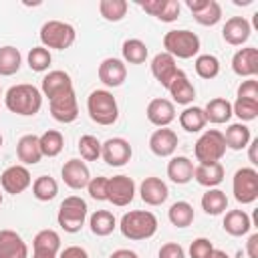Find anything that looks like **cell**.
<instances>
[{
    "mask_svg": "<svg viewBox=\"0 0 258 258\" xmlns=\"http://www.w3.org/2000/svg\"><path fill=\"white\" fill-rule=\"evenodd\" d=\"M157 258H185V250L177 242H167L159 248Z\"/></svg>",
    "mask_w": 258,
    "mask_h": 258,
    "instance_id": "obj_49",
    "label": "cell"
},
{
    "mask_svg": "<svg viewBox=\"0 0 258 258\" xmlns=\"http://www.w3.org/2000/svg\"><path fill=\"white\" fill-rule=\"evenodd\" d=\"M194 20L202 26H214L222 20V6L218 0H210L208 6L204 10H200L198 14H194Z\"/></svg>",
    "mask_w": 258,
    "mask_h": 258,
    "instance_id": "obj_45",
    "label": "cell"
},
{
    "mask_svg": "<svg viewBox=\"0 0 258 258\" xmlns=\"http://www.w3.org/2000/svg\"><path fill=\"white\" fill-rule=\"evenodd\" d=\"M107 185H109V177H91V181L87 183V191L93 200L97 202H107Z\"/></svg>",
    "mask_w": 258,
    "mask_h": 258,
    "instance_id": "obj_46",
    "label": "cell"
},
{
    "mask_svg": "<svg viewBox=\"0 0 258 258\" xmlns=\"http://www.w3.org/2000/svg\"><path fill=\"white\" fill-rule=\"evenodd\" d=\"M0 204H2V191H0Z\"/></svg>",
    "mask_w": 258,
    "mask_h": 258,
    "instance_id": "obj_57",
    "label": "cell"
},
{
    "mask_svg": "<svg viewBox=\"0 0 258 258\" xmlns=\"http://www.w3.org/2000/svg\"><path fill=\"white\" fill-rule=\"evenodd\" d=\"M246 252L248 258H258V234H252L246 242Z\"/></svg>",
    "mask_w": 258,
    "mask_h": 258,
    "instance_id": "obj_51",
    "label": "cell"
},
{
    "mask_svg": "<svg viewBox=\"0 0 258 258\" xmlns=\"http://www.w3.org/2000/svg\"><path fill=\"white\" fill-rule=\"evenodd\" d=\"M256 145H258V139H252L250 143H248V147H250V161L256 165L258 161H256Z\"/></svg>",
    "mask_w": 258,
    "mask_h": 258,
    "instance_id": "obj_54",
    "label": "cell"
},
{
    "mask_svg": "<svg viewBox=\"0 0 258 258\" xmlns=\"http://www.w3.org/2000/svg\"><path fill=\"white\" fill-rule=\"evenodd\" d=\"M232 115H236L240 119V123H248L254 121L258 117V101L252 99H238L232 103Z\"/></svg>",
    "mask_w": 258,
    "mask_h": 258,
    "instance_id": "obj_44",
    "label": "cell"
},
{
    "mask_svg": "<svg viewBox=\"0 0 258 258\" xmlns=\"http://www.w3.org/2000/svg\"><path fill=\"white\" fill-rule=\"evenodd\" d=\"M177 143L179 137L169 127H159L149 135V149L157 157H171L173 151L177 149Z\"/></svg>",
    "mask_w": 258,
    "mask_h": 258,
    "instance_id": "obj_17",
    "label": "cell"
},
{
    "mask_svg": "<svg viewBox=\"0 0 258 258\" xmlns=\"http://www.w3.org/2000/svg\"><path fill=\"white\" fill-rule=\"evenodd\" d=\"M58 194V183L54 177L50 175H40L32 181V196L38 200V202H50L54 200Z\"/></svg>",
    "mask_w": 258,
    "mask_h": 258,
    "instance_id": "obj_39",
    "label": "cell"
},
{
    "mask_svg": "<svg viewBox=\"0 0 258 258\" xmlns=\"http://www.w3.org/2000/svg\"><path fill=\"white\" fill-rule=\"evenodd\" d=\"M214 252V244L208 238H196L189 244V258H210Z\"/></svg>",
    "mask_w": 258,
    "mask_h": 258,
    "instance_id": "obj_47",
    "label": "cell"
},
{
    "mask_svg": "<svg viewBox=\"0 0 258 258\" xmlns=\"http://www.w3.org/2000/svg\"><path fill=\"white\" fill-rule=\"evenodd\" d=\"M210 258H230V256H228L224 250H216V248H214V252L210 254Z\"/></svg>",
    "mask_w": 258,
    "mask_h": 258,
    "instance_id": "obj_55",
    "label": "cell"
},
{
    "mask_svg": "<svg viewBox=\"0 0 258 258\" xmlns=\"http://www.w3.org/2000/svg\"><path fill=\"white\" fill-rule=\"evenodd\" d=\"M194 69H196L198 77L210 81L220 75V60L214 54H198L194 60Z\"/></svg>",
    "mask_w": 258,
    "mask_h": 258,
    "instance_id": "obj_41",
    "label": "cell"
},
{
    "mask_svg": "<svg viewBox=\"0 0 258 258\" xmlns=\"http://www.w3.org/2000/svg\"><path fill=\"white\" fill-rule=\"evenodd\" d=\"M167 218L175 228H187L191 226L196 214H194V206L185 200H177L171 204V208L167 210Z\"/></svg>",
    "mask_w": 258,
    "mask_h": 258,
    "instance_id": "obj_34",
    "label": "cell"
},
{
    "mask_svg": "<svg viewBox=\"0 0 258 258\" xmlns=\"http://www.w3.org/2000/svg\"><path fill=\"white\" fill-rule=\"evenodd\" d=\"M232 194L240 204L258 200V171L254 167H240L232 179Z\"/></svg>",
    "mask_w": 258,
    "mask_h": 258,
    "instance_id": "obj_8",
    "label": "cell"
},
{
    "mask_svg": "<svg viewBox=\"0 0 258 258\" xmlns=\"http://www.w3.org/2000/svg\"><path fill=\"white\" fill-rule=\"evenodd\" d=\"M60 236L56 230L44 228L32 240V258H58Z\"/></svg>",
    "mask_w": 258,
    "mask_h": 258,
    "instance_id": "obj_14",
    "label": "cell"
},
{
    "mask_svg": "<svg viewBox=\"0 0 258 258\" xmlns=\"http://www.w3.org/2000/svg\"><path fill=\"white\" fill-rule=\"evenodd\" d=\"M87 113L93 123L109 127V125L117 123V119H119L117 99L107 89H95L87 97Z\"/></svg>",
    "mask_w": 258,
    "mask_h": 258,
    "instance_id": "obj_3",
    "label": "cell"
},
{
    "mask_svg": "<svg viewBox=\"0 0 258 258\" xmlns=\"http://www.w3.org/2000/svg\"><path fill=\"white\" fill-rule=\"evenodd\" d=\"M252 34V24L244 16H232L222 26V38L232 46H242Z\"/></svg>",
    "mask_w": 258,
    "mask_h": 258,
    "instance_id": "obj_18",
    "label": "cell"
},
{
    "mask_svg": "<svg viewBox=\"0 0 258 258\" xmlns=\"http://www.w3.org/2000/svg\"><path fill=\"white\" fill-rule=\"evenodd\" d=\"M139 6L161 22H173L179 18V12H181L179 0H145V2H139Z\"/></svg>",
    "mask_w": 258,
    "mask_h": 258,
    "instance_id": "obj_21",
    "label": "cell"
},
{
    "mask_svg": "<svg viewBox=\"0 0 258 258\" xmlns=\"http://www.w3.org/2000/svg\"><path fill=\"white\" fill-rule=\"evenodd\" d=\"M89 228H91V232L95 236L105 238V236L113 234V230L117 228V220H115L113 212H109V210H97L89 218Z\"/></svg>",
    "mask_w": 258,
    "mask_h": 258,
    "instance_id": "obj_32",
    "label": "cell"
},
{
    "mask_svg": "<svg viewBox=\"0 0 258 258\" xmlns=\"http://www.w3.org/2000/svg\"><path fill=\"white\" fill-rule=\"evenodd\" d=\"M204 115H206V121H210L214 125H224L232 119V103L224 97L210 99L204 107Z\"/></svg>",
    "mask_w": 258,
    "mask_h": 258,
    "instance_id": "obj_30",
    "label": "cell"
},
{
    "mask_svg": "<svg viewBox=\"0 0 258 258\" xmlns=\"http://www.w3.org/2000/svg\"><path fill=\"white\" fill-rule=\"evenodd\" d=\"M40 42L44 48H54V50H67L75 44L77 40V30L73 24L62 22V20H46L40 26Z\"/></svg>",
    "mask_w": 258,
    "mask_h": 258,
    "instance_id": "obj_5",
    "label": "cell"
},
{
    "mask_svg": "<svg viewBox=\"0 0 258 258\" xmlns=\"http://www.w3.org/2000/svg\"><path fill=\"white\" fill-rule=\"evenodd\" d=\"M0 93H2V89H0Z\"/></svg>",
    "mask_w": 258,
    "mask_h": 258,
    "instance_id": "obj_58",
    "label": "cell"
},
{
    "mask_svg": "<svg viewBox=\"0 0 258 258\" xmlns=\"http://www.w3.org/2000/svg\"><path fill=\"white\" fill-rule=\"evenodd\" d=\"M232 71L238 77L254 79L258 75V48L256 46H244L234 52L232 56Z\"/></svg>",
    "mask_w": 258,
    "mask_h": 258,
    "instance_id": "obj_19",
    "label": "cell"
},
{
    "mask_svg": "<svg viewBox=\"0 0 258 258\" xmlns=\"http://www.w3.org/2000/svg\"><path fill=\"white\" fill-rule=\"evenodd\" d=\"M224 175H226V171L220 161L218 163H198L194 167V179L206 189L218 187L224 181Z\"/></svg>",
    "mask_w": 258,
    "mask_h": 258,
    "instance_id": "obj_27",
    "label": "cell"
},
{
    "mask_svg": "<svg viewBox=\"0 0 258 258\" xmlns=\"http://www.w3.org/2000/svg\"><path fill=\"white\" fill-rule=\"evenodd\" d=\"M222 228L226 234L234 236V238H240V236H246L252 228V220L250 216L244 212V210H230L226 212L224 216V222H222Z\"/></svg>",
    "mask_w": 258,
    "mask_h": 258,
    "instance_id": "obj_29",
    "label": "cell"
},
{
    "mask_svg": "<svg viewBox=\"0 0 258 258\" xmlns=\"http://www.w3.org/2000/svg\"><path fill=\"white\" fill-rule=\"evenodd\" d=\"M22 54L16 46H0V77H10L20 71Z\"/></svg>",
    "mask_w": 258,
    "mask_h": 258,
    "instance_id": "obj_37",
    "label": "cell"
},
{
    "mask_svg": "<svg viewBox=\"0 0 258 258\" xmlns=\"http://www.w3.org/2000/svg\"><path fill=\"white\" fill-rule=\"evenodd\" d=\"M4 105L10 113L20 117H32L42 107V93L30 83L12 85L4 95Z\"/></svg>",
    "mask_w": 258,
    "mask_h": 258,
    "instance_id": "obj_1",
    "label": "cell"
},
{
    "mask_svg": "<svg viewBox=\"0 0 258 258\" xmlns=\"http://www.w3.org/2000/svg\"><path fill=\"white\" fill-rule=\"evenodd\" d=\"M99 81L109 87V89H115V87H121L127 79V64L121 60V58H115V56H109L105 58L101 64H99Z\"/></svg>",
    "mask_w": 258,
    "mask_h": 258,
    "instance_id": "obj_16",
    "label": "cell"
},
{
    "mask_svg": "<svg viewBox=\"0 0 258 258\" xmlns=\"http://www.w3.org/2000/svg\"><path fill=\"white\" fill-rule=\"evenodd\" d=\"M236 95H238V99H252V101H258V81H256V79H246V81H242Z\"/></svg>",
    "mask_w": 258,
    "mask_h": 258,
    "instance_id": "obj_48",
    "label": "cell"
},
{
    "mask_svg": "<svg viewBox=\"0 0 258 258\" xmlns=\"http://www.w3.org/2000/svg\"><path fill=\"white\" fill-rule=\"evenodd\" d=\"M26 62H28L30 71H34V73H44V71H48V67H50V62H52V54H50L48 48H44V46L40 44V46H34V48L28 50Z\"/></svg>",
    "mask_w": 258,
    "mask_h": 258,
    "instance_id": "obj_42",
    "label": "cell"
},
{
    "mask_svg": "<svg viewBox=\"0 0 258 258\" xmlns=\"http://www.w3.org/2000/svg\"><path fill=\"white\" fill-rule=\"evenodd\" d=\"M167 91H169V95H171V103H177V105H185V107H189L191 103H194V99H196V87H194V83L189 81V77L185 75V71H177V75L173 77V81L169 83V87H167Z\"/></svg>",
    "mask_w": 258,
    "mask_h": 258,
    "instance_id": "obj_22",
    "label": "cell"
},
{
    "mask_svg": "<svg viewBox=\"0 0 258 258\" xmlns=\"http://www.w3.org/2000/svg\"><path fill=\"white\" fill-rule=\"evenodd\" d=\"M139 198L147 204V206H161L167 198H169V187L163 179L159 177H145L139 185Z\"/></svg>",
    "mask_w": 258,
    "mask_h": 258,
    "instance_id": "obj_24",
    "label": "cell"
},
{
    "mask_svg": "<svg viewBox=\"0 0 258 258\" xmlns=\"http://www.w3.org/2000/svg\"><path fill=\"white\" fill-rule=\"evenodd\" d=\"M121 54H123V62H129V64H143L147 60V44L139 38H127L121 46Z\"/></svg>",
    "mask_w": 258,
    "mask_h": 258,
    "instance_id": "obj_35",
    "label": "cell"
},
{
    "mask_svg": "<svg viewBox=\"0 0 258 258\" xmlns=\"http://www.w3.org/2000/svg\"><path fill=\"white\" fill-rule=\"evenodd\" d=\"M40 151H42V157H56L62 149H64V137L60 131L56 129H46L40 137Z\"/></svg>",
    "mask_w": 258,
    "mask_h": 258,
    "instance_id": "obj_38",
    "label": "cell"
},
{
    "mask_svg": "<svg viewBox=\"0 0 258 258\" xmlns=\"http://www.w3.org/2000/svg\"><path fill=\"white\" fill-rule=\"evenodd\" d=\"M0 258H28V246L14 230H0Z\"/></svg>",
    "mask_w": 258,
    "mask_h": 258,
    "instance_id": "obj_25",
    "label": "cell"
},
{
    "mask_svg": "<svg viewBox=\"0 0 258 258\" xmlns=\"http://www.w3.org/2000/svg\"><path fill=\"white\" fill-rule=\"evenodd\" d=\"M2 141H4V139H2V133H0V147H2Z\"/></svg>",
    "mask_w": 258,
    "mask_h": 258,
    "instance_id": "obj_56",
    "label": "cell"
},
{
    "mask_svg": "<svg viewBox=\"0 0 258 258\" xmlns=\"http://www.w3.org/2000/svg\"><path fill=\"white\" fill-rule=\"evenodd\" d=\"M32 185V175L26 165H10L0 173V187L10 196H18Z\"/></svg>",
    "mask_w": 258,
    "mask_h": 258,
    "instance_id": "obj_9",
    "label": "cell"
},
{
    "mask_svg": "<svg viewBox=\"0 0 258 258\" xmlns=\"http://www.w3.org/2000/svg\"><path fill=\"white\" fill-rule=\"evenodd\" d=\"M75 91L73 89V79L67 71H60V69H54V71H48L44 77H42V83H40V93L42 97H46L48 101L60 97V95H67Z\"/></svg>",
    "mask_w": 258,
    "mask_h": 258,
    "instance_id": "obj_12",
    "label": "cell"
},
{
    "mask_svg": "<svg viewBox=\"0 0 258 258\" xmlns=\"http://www.w3.org/2000/svg\"><path fill=\"white\" fill-rule=\"evenodd\" d=\"M226 149L224 133L218 129H206L194 145V155L198 163H218L226 155Z\"/></svg>",
    "mask_w": 258,
    "mask_h": 258,
    "instance_id": "obj_7",
    "label": "cell"
},
{
    "mask_svg": "<svg viewBox=\"0 0 258 258\" xmlns=\"http://www.w3.org/2000/svg\"><path fill=\"white\" fill-rule=\"evenodd\" d=\"M224 141H226V147H230L234 151L246 149L248 143L252 141V131L244 123H232V125H228L226 133H224Z\"/></svg>",
    "mask_w": 258,
    "mask_h": 258,
    "instance_id": "obj_31",
    "label": "cell"
},
{
    "mask_svg": "<svg viewBox=\"0 0 258 258\" xmlns=\"http://www.w3.org/2000/svg\"><path fill=\"white\" fill-rule=\"evenodd\" d=\"M210 0H185V6L191 10V14H198L200 10H204L208 6Z\"/></svg>",
    "mask_w": 258,
    "mask_h": 258,
    "instance_id": "obj_52",
    "label": "cell"
},
{
    "mask_svg": "<svg viewBox=\"0 0 258 258\" xmlns=\"http://www.w3.org/2000/svg\"><path fill=\"white\" fill-rule=\"evenodd\" d=\"M133 155L131 143L125 137H109L105 143H101V157L111 167H123L129 163Z\"/></svg>",
    "mask_w": 258,
    "mask_h": 258,
    "instance_id": "obj_10",
    "label": "cell"
},
{
    "mask_svg": "<svg viewBox=\"0 0 258 258\" xmlns=\"http://www.w3.org/2000/svg\"><path fill=\"white\" fill-rule=\"evenodd\" d=\"M48 109H50V115L54 121L58 123H73L77 121L79 117V103H77V97H75V91L67 93V95H60L52 101H48Z\"/></svg>",
    "mask_w": 258,
    "mask_h": 258,
    "instance_id": "obj_15",
    "label": "cell"
},
{
    "mask_svg": "<svg viewBox=\"0 0 258 258\" xmlns=\"http://www.w3.org/2000/svg\"><path fill=\"white\" fill-rule=\"evenodd\" d=\"M129 4L127 0H101L99 2V12L107 22H119L127 16Z\"/></svg>",
    "mask_w": 258,
    "mask_h": 258,
    "instance_id": "obj_40",
    "label": "cell"
},
{
    "mask_svg": "<svg viewBox=\"0 0 258 258\" xmlns=\"http://www.w3.org/2000/svg\"><path fill=\"white\" fill-rule=\"evenodd\" d=\"M157 226H159L157 218L149 210H131V212L123 214V218L119 222L121 234L127 240H133V242L153 238L155 232H157Z\"/></svg>",
    "mask_w": 258,
    "mask_h": 258,
    "instance_id": "obj_2",
    "label": "cell"
},
{
    "mask_svg": "<svg viewBox=\"0 0 258 258\" xmlns=\"http://www.w3.org/2000/svg\"><path fill=\"white\" fill-rule=\"evenodd\" d=\"M16 157H18V161H22V165H36L42 159L38 135H34V133L22 135L16 143Z\"/></svg>",
    "mask_w": 258,
    "mask_h": 258,
    "instance_id": "obj_26",
    "label": "cell"
},
{
    "mask_svg": "<svg viewBox=\"0 0 258 258\" xmlns=\"http://www.w3.org/2000/svg\"><path fill=\"white\" fill-rule=\"evenodd\" d=\"M109 258H139L133 250H127V248H119V250H115Z\"/></svg>",
    "mask_w": 258,
    "mask_h": 258,
    "instance_id": "obj_53",
    "label": "cell"
},
{
    "mask_svg": "<svg viewBox=\"0 0 258 258\" xmlns=\"http://www.w3.org/2000/svg\"><path fill=\"white\" fill-rule=\"evenodd\" d=\"M194 161L185 155H175L169 159L167 163V177L177 183V185H185L194 179Z\"/></svg>",
    "mask_w": 258,
    "mask_h": 258,
    "instance_id": "obj_28",
    "label": "cell"
},
{
    "mask_svg": "<svg viewBox=\"0 0 258 258\" xmlns=\"http://www.w3.org/2000/svg\"><path fill=\"white\" fill-rule=\"evenodd\" d=\"M135 198V181L129 175H113L109 177V185H107V202H111L113 206H129Z\"/></svg>",
    "mask_w": 258,
    "mask_h": 258,
    "instance_id": "obj_11",
    "label": "cell"
},
{
    "mask_svg": "<svg viewBox=\"0 0 258 258\" xmlns=\"http://www.w3.org/2000/svg\"><path fill=\"white\" fill-rule=\"evenodd\" d=\"M151 75L155 77V81L161 85V87H169V83L173 81V77L177 75V64H175V58L167 52H157L153 58H151Z\"/></svg>",
    "mask_w": 258,
    "mask_h": 258,
    "instance_id": "obj_23",
    "label": "cell"
},
{
    "mask_svg": "<svg viewBox=\"0 0 258 258\" xmlns=\"http://www.w3.org/2000/svg\"><path fill=\"white\" fill-rule=\"evenodd\" d=\"M77 149H79L83 161H97L101 157V141L91 133L81 135Z\"/></svg>",
    "mask_w": 258,
    "mask_h": 258,
    "instance_id": "obj_43",
    "label": "cell"
},
{
    "mask_svg": "<svg viewBox=\"0 0 258 258\" xmlns=\"http://www.w3.org/2000/svg\"><path fill=\"white\" fill-rule=\"evenodd\" d=\"M60 177H62L67 187H71V189H85L87 183L91 181V171H89V167H87V163L83 159L73 157V159L64 161V165L60 169Z\"/></svg>",
    "mask_w": 258,
    "mask_h": 258,
    "instance_id": "obj_13",
    "label": "cell"
},
{
    "mask_svg": "<svg viewBox=\"0 0 258 258\" xmlns=\"http://www.w3.org/2000/svg\"><path fill=\"white\" fill-rule=\"evenodd\" d=\"M58 258H89V252L81 246H67L64 250H60Z\"/></svg>",
    "mask_w": 258,
    "mask_h": 258,
    "instance_id": "obj_50",
    "label": "cell"
},
{
    "mask_svg": "<svg viewBox=\"0 0 258 258\" xmlns=\"http://www.w3.org/2000/svg\"><path fill=\"white\" fill-rule=\"evenodd\" d=\"M200 204H202V210L208 216H220V214H224L228 210V196L222 189L212 187V189H206V194L202 196Z\"/></svg>",
    "mask_w": 258,
    "mask_h": 258,
    "instance_id": "obj_33",
    "label": "cell"
},
{
    "mask_svg": "<svg viewBox=\"0 0 258 258\" xmlns=\"http://www.w3.org/2000/svg\"><path fill=\"white\" fill-rule=\"evenodd\" d=\"M163 52L171 54L173 58H194L200 52V36L187 28H177V30H167L163 34Z\"/></svg>",
    "mask_w": 258,
    "mask_h": 258,
    "instance_id": "obj_4",
    "label": "cell"
},
{
    "mask_svg": "<svg viewBox=\"0 0 258 258\" xmlns=\"http://www.w3.org/2000/svg\"><path fill=\"white\" fill-rule=\"evenodd\" d=\"M87 202L81 196H69L60 202L58 206V214H56V222L58 226L69 232V234H77L81 232V228L85 226L87 220Z\"/></svg>",
    "mask_w": 258,
    "mask_h": 258,
    "instance_id": "obj_6",
    "label": "cell"
},
{
    "mask_svg": "<svg viewBox=\"0 0 258 258\" xmlns=\"http://www.w3.org/2000/svg\"><path fill=\"white\" fill-rule=\"evenodd\" d=\"M145 115H147V121L151 125H155L157 129L159 127H169V123L175 119V105L169 99L157 97V99H151L147 103Z\"/></svg>",
    "mask_w": 258,
    "mask_h": 258,
    "instance_id": "obj_20",
    "label": "cell"
},
{
    "mask_svg": "<svg viewBox=\"0 0 258 258\" xmlns=\"http://www.w3.org/2000/svg\"><path fill=\"white\" fill-rule=\"evenodd\" d=\"M206 115H204V109L202 107H185L181 113H179V125H181V129H185L187 133H200V131H204V127H206Z\"/></svg>",
    "mask_w": 258,
    "mask_h": 258,
    "instance_id": "obj_36",
    "label": "cell"
}]
</instances>
